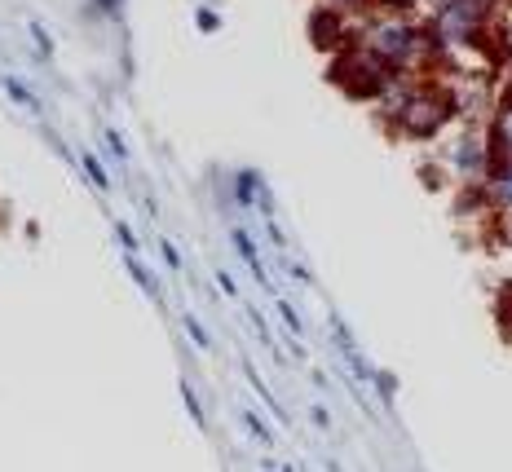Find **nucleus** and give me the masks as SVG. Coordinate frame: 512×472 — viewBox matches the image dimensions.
<instances>
[{"label":"nucleus","instance_id":"nucleus-1","mask_svg":"<svg viewBox=\"0 0 512 472\" xmlns=\"http://www.w3.org/2000/svg\"><path fill=\"white\" fill-rule=\"evenodd\" d=\"M362 49L376 53L389 71L407 75L415 62H424L433 53V36L420 27H411V23H402V18H384V23H376L367 31V45Z\"/></svg>","mask_w":512,"mask_h":472},{"label":"nucleus","instance_id":"nucleus-2","mask_svg":"<svg viewBox=\"0 0 512 472\" xmlns=\"http://www.w3.org/2000/svg\"><path fill=\"white\" fill-rule=\"evenodd\" d=\"M451 115H455V98L442 84H415L398 124L407 137H433V133H442V124H451Z\"/></svg>","mask_w":512,"mask_h":472},{"label":"nucleus","instance_id":"nucleus-3","mask_svg":"<svg viewBox=\"0 0 512 472\" xmlns=\"http://www.w3.org/2000/svg\"><path fill=\"white\" fill-rule=\"evenodd\" d=\"M389 67L376 58L371 49H340V58H336V67H332V80L340 84V89L349 93V98H367V102H376V93L384 89V80H389Z\"/></svg>","mask_w":512,"mask_h":472},{"label":"nucleus","instance_id":"nucleus-4","mask_svg":"<svg viewBox=\"0 0 512 472\" xmlns=\"http://www.w3.org/2000/svg\"><path fill=\"white\" fill-rule=\"evenodd\" d=\"M482 27H486V9L455 0V5L437 9L429 36H433V45H446V49H473L482 40Z\"/></svg>","mask_w":512,"mask_h":472},{"label":"nucleus","instance_id":"nucleus-5","mask_svg":"<svg viewBox=\"0 0 512 472\" xmlns=\"http://www.w3.org/2000/svg\"><path fill=\"white\" fill-rule=\"evenodd\" d=\"M309 36H314L318 49H340V40H345V18L332 14V9H318L314 23H309Z\"/></svg>","mask_w":512,"mask_h":472},{"label":"nucleus","instance_id":"nucleus-6","mask_svg":"<svg viewBox=\"0 0 512 472\" xmlns=\"http://www.w3.org/2000/svg\"><path fill=\"white\" fill-rule=\"evenodd\" d=\"M486 203L495 208H508L512 212V155H504V168L486 181Z\"/></svg>","mask_w":512,"mask_h":472},{"label":"nucleus","instance_id":"nucleus-7","mask_svg":"<svg viewBox=\"0 0 512 472\" xmlns=\"http://www.w3.org/2000/svg\"><path fill=\"white\" fill-rule=\"evenodd\" d=\"M486 164H490V150L482 142L468 137L464 146H455V168H460V173H486Z\"/></svg>","mask_w":512,"mask_h":472},{"label":"nucleus","instance_id":"nucleus-8","mask_svg":"<svg viewBox=\"0 0 512 472\" xmlns=\"http://www.w3.org/2000/svg\"><path fill=\"white\" fill-rule=\"evenodd\" d=\"M490 133H495V150H499V159L512 155V102H504V106L495 111V128H490ZM495 150H490V155H495Z\"/></svg>","mask_w":512,"mask_h":472},{"label":"nucleus","instance_id":"nucleus-9","mask_svg":"<svg viewBox=\"0 0 512 472\" xmlns=\"http://www.w3.org/2000/svg\"><path fill=\"white\" fill-rule=\"evenodd\" d=\"M186 327H190V336H195V345H199V349H208V336H204V327H199L195 318H186Z\"/></svg>","mask_w":512,"mask_h":472},{"label":"nucleus","instance_id":"nucleus-10","mask_svg":"<svg viewBox=\"0 0 512 472\" xmlns=\"http://www.w3.org/2000/svg\"><path fill=\"white\" fill-rule=\"evenodd\" d=\"M199 27L212 31V27H217V14H208V9H204V14H199Z\"/></svg>","mask_w":512,"mask_h":472},{"label":"nucleus","instance_id":"nucleus-11","mask_svg":"<svg viewBox=\"0 0 512 472\" xmlns=\"http://www.w3.org/2000/svg\"><path fill=\"white\" fill-rule=\"evenodd\" d=\"M504 243H508V248H512V212H508V217H504Z\"/></svg>","mask_w":512,"mask_h":472},{"label":"nucleus","instance_id":"nucleus-12","mask_svg":"<svg viewBox=\"0 0 512 472\" xmlns=\"http://www.w3.org/2000/svg\"><path fill=\"white\" fill-rule=\"evenodd\" d=\"M380 5H389V9H407L411 0H380Z\"/></svg>","mask_w":512,"mask_h":472},{"label":"nucleus","instance_id":"nucleus-13","mask_svg":"<svg viewBox=\"0 0 512 472\" xmlns=\"http://www.w3.org/2000/svg\"><path fill=\"white\" fill-rule=\"evenodd\" d=\"M468 5H477V9H486V14H490V5H495V0H468Z\"/></svg>","mask_w":512,"mask_h":472},{"label":"nucleus","instance_id":"nucleus-14","mask_svg":"<svg viewBox=\"0 0 512 472\" xmlns=\"http://www.w3.org/2000/svg\"><path fill=\"white\" fill-rule=\"evenodd\" d=\"M504 327H508V336H512V305L504 309Z\"/></svg>","mask_w":512,"mask_h":472},{"label":"nucleus","instance_id":"nucleus-15","mask_svg":"<svg viewBox=\"0 0 512 472\" xmlns=\"http://www.w3.org/2000/svg\"><path fill=\"white\" fill-rule=\"evenodd\" d=\"M429 5H433V9H446V5H455V0H429Z\"/></svg>","mask_w":512,"mask_h":472},{"label":"nucleus","instance_id":"nucleus-16","mask_svg":"<svg viewBox=\"0 0 512 472\" xmlns=\"http://www.w3.org/2000/svg\"><path fill=\"white\" fill-rule=\"evenodd\" d=\"M336 5H362V0H336Z\"/></svg>","mask_w":512,"mask_h":472}]
</instances>
